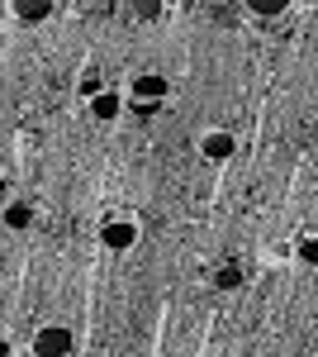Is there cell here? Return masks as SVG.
Listing matches in <instances>:
<instances>
[{
    "label": "cell",
    "mask_w": 318,
    "mask_h": 357,
    "mask_svg": "<svg viewBox=\"0 0 318 357\" xmlns=\"http://www.w3.org/2000/svg\"><path fill=\"white\" fill-rule=\"evenodd\" d=\"M0 191H5V181H0Z\"/></svg>",
    "instance_id": "7c38bea8"
},
{
    "label": "cell",
    "mask_w": 318,
    "mask_h": 357,
    "mask_svg": "<svg viewBox=\"0 0 318 357\" xmlns=\"http://www.w3.org/2000/svg\"><path fill=\"white\" fill-rule=\"evenodd\" d=\"M161 96H166V77H138V82H133V100H138V110H143V114L152 110Z\"/></svg>",
    "instance_id": "7a4b0ae2"
},
{
    "label": "cell",
    "mask_w": 318,
    "mask_h": 357,
    "mask_svg": "<svg viewBox=\"0 0 318 357\" xmlns=\"http://www.w3.org/2000/svg\"><path fill=\"white\" fill-rule=\"evenodd\" d=\"M0 357H10V343H5V338H0Z\"/></svg>",
    "instance_id": "8fae6325"
},
{
    "label": "cell",
    "mask_w": 318,
    "mask_h": 357,
    "mask_svg": "<svg viewBox=\"0 0 318 357\" xmlns=\"http://www.w3.org/2000/svg\"><path fill=\"white\" fill-rule=\"evenodd\" d=\"M90 110H95V119H114L119 114V96H105V91L90 96Z\"/></svg>",
    "instance_id": "5b68a950"
},
{
    "label": "cell",
    "mask_w": 318,
    "mask_h": 357,
    "mask_svg": "<svg viewBox=\"0 0 318 357\" xmlns=\"http://www.w3.org/2000/svg\"><path fill=\"white\" fill-rule=\"evenodd\" d=\"M72 348H77L72 329H57V324L38 329V338H33V357H72Z\"/></svg>",
    "instance_id": "6da1fadb"
},
{
    "label": "cell",
    "mask_w": 318,
    "mask_h": 357,
    "mask_svg": "<svg viewBox=\"0 0 318 357\" xmlns=\"http://www.w3.org/2000/svg\"><path fill=\"white\" fill-rule=\"evenodd\" d=\"M218 286H223V291L242 286V267H238V262H223V267H218Z\"/></svg>",
    "instance_id": "ba28073f"
},
{
    "label": "cell",
    "mask_w": 318,
    "mask_h": 357,
    "mask_svg": "<svg viewBox=\"0 0 318 357\" xmlns=\"http://www.w3.org/2000/svg\"><path fill=\"white\" fill-rule=\"evenodd\" d=\"M5 224H10V229H29V224H33V210H29V205H10V210H5Z\"/></svg>",
    "instance_id": "52a82bcc"
},
{
    "label": "cell",
    "mask_w": 318,
    "mask_h": 357,
    "mask_svg": "<svg viewBox=\"0 0 318 357\" xmlns=\"http://www.w3.org/2000/svg\"><path fill=\"white\" fill-rule=\"evenodd\" d=\"M233 153V134H209L205 138V158H228Z\"/></svg>",
    "instance_id": "8992f818"
},
{
    "label": "cell",
    "mask_w": 318,
    "mask_h": 357,
    "mask_svg": "<svg viewBox=\"0 0 318 357\" xmlns=\"http://www.w3.org/2000/svg\"><path fill=\"white\" fill-rule=\"evenodd\" d=\"M15 15L33 24V20H43V15H53V0H33V5H29V0H19V5H15Z\"/></svg>",
    "instance_id": "277c9868"
},
{
    "label": "cell",
    "mask_w": 318,
    "mask_h": 357,
    "mask_svg": "<svg viewBox=\"0 0 318 357\" xmlns=\"http://www.w3.org/2000/svg\"><path fill=\"white\" fill-rule=\"evenodd\" d=\"M138 20H152V15H161V5H129Z\"/></svg>",
    "instance_id": "30bf717a"
},
{
    "label": "cell",
    "mask_w": 318,
    "mask_h": 357,
    "mask_svg": "<svg viewBox=\"0 0 318 357\" xmlns=\"http://www.w3.org/2000/svg\"><path fill=\"white\" fill-rule=\"evenodd\" d=\"M100 238H105L109 248H129L133 238H138V229H133L129 220H105V229H100Z\"/></svg>",
    "instance_id": "3957f363"
},
{
    "label": "cell",
    "mask_w": 318,
    "mask_h": 357,
    "mask_svg": "<svg viewBox=\"0 0 318 357\" xmlns=\"http://www.w3.org/2000/svg\"><path fill=\"white\" fill-rule=\"evenodd\" d=\"M285 10H290V5H285V0H252V15H262V20H276V15H285Z\"/></svg>",
    "instance_id": "9c48e42d"
}]
</instances>
